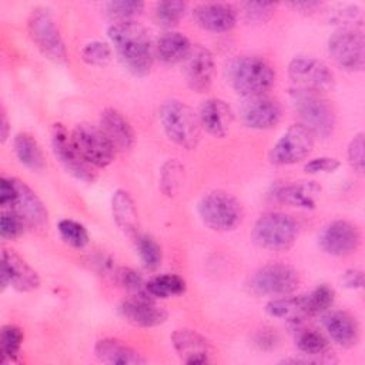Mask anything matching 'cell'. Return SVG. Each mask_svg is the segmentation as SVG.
I'll use <instances>...</instances> for the list:
<instances>
[{"instance_id":"cell-1","label":"cell","mask_w":365,"mask_h":365,"mask_svg":"<svg viewBox=\"0 0 365 365\" xmlns=\"http://www.w3.org/2000/svg\"><path fill=\"white\" fill-rule=\"evenodd\" d=\"M125 68L137 77H144L153 67V48L148 31L134 21L114 23L107 31Z\"/></svg>"},{"instance_id":"cell-2","label":"cell","mask_w":365,"mask_h":365,"mask_svg":"<svg viewBox=\"0 0 365 365\" xmlns=\"http://www.w3.org/2000/svg\"><path fill=\"white\" fill-rule=\"evenodd\" d=\"M230 86L242 97L265 94L275 83V71L264 58L240 56L227 66Z\"/></svg>"},{"instance_id":"cell-3","label":"cell","mask_w":365,"mask_h":365,"mask_svg":"<svg viewBox=\"0 0 365 365\" xmlns=\"http://www.w3.org/2000/svg\"><path fill=\"white\" fill-rule=\"evenodd\" d=\"M160 121L167 137L185 150H194L201 138L198 114L180 100H167L160 107Z\"/></svg>"},{"instance_id":"cell-4","label":"cell","mask_w":365,"mask_h":365,"mask_svg":"<svg viewBox=\"0 0 365 365\" xmlns=\"http://www.w3.org/2000/svg\"><path fill=\"white\" fill-rule=\"evenodd\" d=\"M291 104L298 114L301 124L315 137L327 138L335 127V114L328 101L314 91L294 88L289 93Z\"/></svg>"},{"instance_id":"cell-5","label":"cell","mask_w":365,"mask_h":365,"mask_svg":"<svg viewBox=\"0 0 365 365\" xmlns=\"http://www.w3.org/2000/svg\"><path fill=\"white\" fill-rule=\"evenodd\" d=\"M298 235L295 220L284 212H267L261 215L252 228V240L268 251L289 250Z\"/></svg>"},{"instance_id":"cell-6","label":"cell","mask_w":365,"mask_h":365,"mask_svg":"<svg viewBox=\"0 0 365 365\" xmlns=\"http://www.w3.org/2000/svg\"><path fill=\"white\" fill-rule=\"evenodd\" d=\"M198 214L208 228L214 231H231L242 220V207L230 192L214 190L201 198Z\"/></svg>"},{"instance_id":"cell-7","label":"cell","mask_w":365,"mask_h":365,"mask_svg":"<svg viewBox=\"0 0 365 365\" xmlns=\"http://www.w3.org/2000/svg\"><path fill=\"white\" fill-rule=\"evenodd\" d=\"M27 30L33 43L47 58L54 63H66V46L50 9H33L27 20Z\"/></svg>"},{"instance_id":"cell-8","label":"cell","mask_w":365,"mask_h":365,"mask_svg":"<svg viewBox=\"0 0 365 365\" xmlns=\"http://www.w3.org/2000/svg\"><path fill=\"white\" fill-rule=\"evenodd\" d=\"M328 53L336 66L361 71L365 64V41L359 29L339 27L328 40Z\"/></svg>"},{"instance_id":"cell-9","label":"cell","mask_w":365,"mask_h":365,"mask_svg":"<svg viewBox=\"0 0 365 365\" xmlns=\"http://www.w3.org/2000/svg\"><path fill=\"white\" fill-rule=\"evenodd\" d=\"M71 140L81 157L93 167L104 168L114 160L115 148L100 127L77 124L71 131Z\"/></svg>"},{"instance_id":"cell-10","label":"cell","mask_w":365,"mask_h":365,"mask_svg":"<svg viewBox=\"0 0 365 365\" xmlns=\"http://www.w3.org/2000/svg\"><path fill=\"white\" fill-rule=\"evenodd\" d=\"M315 143V135L301 123L292 124L269 151V161L275 165H291L305 160Z\"/></svg>"},{"instance_id":"cell-11","label":"cell","mask_w":365,"mask_h":365,"mask_svg":"<svg viewBox=\"0 0 365 365\" xmlns=\"http://www.w3.org/2000/svg\"><path fill=\"white\" fill-rule=\"evenodd\" d=\"M299 285V274L287 264H268L255 271L250 287L257 295L287 297Z\"/></svg>"},{"instance_id":"cell-12","label":"cell","mask_w":365,"mask_h":365,"mask_svg":"<svg viewBox=\"0 0 365 365\" xmlns=\"http://www.w3.org/2000/svg\"><path fill=\"white\" fill-rule=\"evenodd\" d=\"M288 76L295 88L319 94L331 90L335 81L334 74L327 64L307 56H298L289 61Z\"/></svg>"},{"instance_id":"cell-13","label":"cell","mask_w":365,"mask_h":365,"mask_svg":"<svg viewBox=\"0 0 365 365\" xmlns=\"http://www.w3.org/2000/svg\"><path fill=\"white\" fill-rule=\"evenodd\" d=\"M51 147L56 158L73 177L86 182L96 180L94 167L81 157L71 140V134H68L67 128L60 123L51 127Z\"/></svg>"},{"instance_id":"cell-14","label":"cell","mask_w":365,"mask_h":365,"mask_svg":"<svg viewBox=\"0 0 365 365\" xmlns=\"http://www.w3.org/2000/svg\"><path fill=\"white\" fill-rule=\"evenodd\" d=\"M319 247L332 257H346L356 251L361 242L358 228L344 220H336L324 227L318 237Z\"/></svg>"},{"instance_id":"cell-15","label":"cell","mask_w":365,"mask_h":365,"mask_svg":"<svg viewBox=\"0 0 365 365\" xmlns=\"http://www.w3.org/2000/svg\"><path fill=\"white\" fill-rule=\"evenodd\" d=\"M0 284H1V291L10 285L20 292H30L40 287V277L13 250H3Z\"/></svg>"},{"instance_id":"cell-16","label":"cell","mask_w":365,"mask_h":365,"mask_svg":"<svg viewBox=\"0 0 365 365\" xmlns=\"http://www.w3.org/2000/svg\"><path fill=\"white\" fill-rule=\"evenodd\" d=\"M238 114L247 127L255 130H268L279 121L281 107L274 98L259 94L244 97L238 106Z\"/></svg>"},{"instance_id":"cell-17","label":"cell","mask_w":365,"mask_h":365,"mask_svg":"<svg viewBox=\"0 0 365 365\" xmlns=\"http://www.w3.org/2000/svg\"><path fill=\"white\" fill-rule=\"evenodd\" d=\"M174 349L182 362L190 365H202L211 362V342L194 329L180 328L171 334Z\"/></svg>"},{"instance_id":"cell-18","label":"cell","mask_w":365,"mask_h":365,"mask_svg":"<svg viewBox=\"0 0 365 365\" xmlns=\"http://www.w3.org/2000/svg\"><path fill=\"white\" fill-rule=\"evenodd\" d=\"M16 195L14 200L6 211H13L20 215L27 227L40 228L47 224V210L38 195L21 180L14 178Z\"/></svg>"},{"instance_id":"cell-19","label":"cell","mask_w":365,"mask_h":365,"mask_svg":"<svg viewBox=\"0 0 365 365\" xmlns=\"http://www.w3.org/2000/svg\"><path fill=\"white\" fill-rule=\"evenodd\" d=\"M185 61V80L191 90L197 93L205 91L214 77L215 63L212 53L201 46H194Z\"/></svg>"},{"instance_id":"cell-20","label":"cell","mask_w":365,"mask_h":365,"mask_svg":"<svg viewBox=\"0 0 365 365\" xmlns=\"http://www.w3.org/2000/svg\"><path fill=\"white\" fill-rule=\"evenodd\" d=\"M118 311L127 322L141 328L161 325L168 317L163 307L157 305L151 298L143 297H131L123 301L118 307Z\"/></svg>"},{"instance_id":"cell-21","label":"cell","mask_w":365,"mask_h":365,"mask_svg":"<svg viewBox=\"0 0 365 365\" xmlns=\"http://www.w3.org/2000/svg\"><path fill=\"white\" fill-rule=\"evenodd\" d=\"M198 120L201 128H204L210 135L222 138L230 131L234 120V113L224 100L207 98L200 106Z\"/></svg>"},{"instance_id":"cell-22","label":"cell","mask_w":365,"mask_h":365,"mask_svg":"<svg viewBox=\"0 0 365 365\" xmlns=\"http://www.w3.org/2000/svg\"><path fill=\"white\" fill-rule=\"evenodd\" d=\"M192 17L195 23L214 33L231 30L237 23V11L225 3H201L194 7Z\"/></svg>"},{"instance_id":"cell-23","label":"cell","mask_w":365,"mask_h":365,"mask_svg":"<svg viewBox=\"0 0 365 365\" xmlns=\"http://www.w3.org/2000/svg\"><path fill=\"white\" fill-rule=\"evenodd\" d=\"M100 128L115 150L127 151L134 144V130L130 121L115 108H106L100 114Z\"/></svg>"},{"instance_id":"cell-24","label":"cell","mask_w":365,"mask_h":365,"mask_svg":"<svg viewBox=\"0 0 365 365\" xmlns=\"http://www.w3.org/2000/svg\"><path fill=\"white\" fill-rule=\"evenodd\" d=\"M96 358L108 365H143L147 359L134 348L115 338H104L94 345Z\"/></svg>"},{"instance_id":"cell-25","label":"cell","mask_w":365,"mask_h":365,"mask_svg":"<svg viewBox=\"0 0 365 365\" xmlns=\"http://www.w3.org/2000/svg\"><path fill=\"white\" fill-rule=\"evenodd\" d=\"M322 327L334 342L341 346H352L358 341L359 329L355 318L345 311H325Z\"/></svg>"},{"instance_id":"cell-26","label":"cell","mask_w":365,"mask_h":365,"mask_svg":"<svg viewBox=\"0 0 365 365\" xmlns=\"http://www.w3.org/2000/svg\"><path fill=\"white\" fill-rule=\"evenodd\" d=\"M321 187L315 181H295L277 187L275 198L291 207L311 210L315 207Z\"/></svg>"},{"instance_id":"cell-27","label":"cell","mask_w":365,"mask_h":365,"mask_svg":"<svg viewBox=\"0 0 365 365\" xmlns=\"http://www.w3.org/2000/svg\"><path fill=\"white\" fill-rule=\"evenodd\" d=\"M111 214L117 227L128 237L138 234V214L135 204L125 190H115L111 197Z\"/></svg>"},{"instance_id":"cell-28","label":"cell","mask_w":365,"mask_h":365,"mask_svg":"<svg viewBox=\"0 0 365 365\" xmlns=\"http://www.w3.org/2000/svg\"><path fill=\"white\" fill-rule=\"evenodd\" d=\"M304 318L291 321L292 322V331L295 332V345L297 348L307 356L318 358L321 361H325V358L329 354V344L327 338L317 329L305 327L302 322ZM315 359L317 362H319Z\"/></svg>"},{"instance_id":"cell-29","label":"cell","mask_w":365,"mask_h":365,"mask_svg":"<svg viewBox=\"0 0 365 365\" xmlns=\"http://www.w3.org/2000/svg\"><path fill=\"white\" fill-rule=\"evenodd\" d=\"M192 46L190 40L178 31H167L158 37L155 43L157 57L165 64H175L184 61Z\"/></svg>"},{"instance_id":"cell-30","label":"cell","mask_w":365,"mask_h":365,"mask_svg":"<svg viewBox=\"0 0 365 365\" xmlns=\"http://www.w3.org/2000/svg\"><path fill=\"white\" fill-rule=\"evenodd\" d=\"M17 160L31 171H41L46 165L43 151L36 138L29 133H19L13 140Z\"/></svg>"},{"instance_id":"cell-31","label":"cell","mask_w":365,"mask_h":365,"mask_svg":"<svg viewBox=\"0 0 365 365\" xmlns=\"http://www.w3.org/2000/svg\"><path fill=\"white\" fill-rule=\"evenodd\" d=\"M147 294L150 298H170L175 295H181L185 292V281L175 274H164L157 275L147 281L145 284Z\"/></svg>"},{"instance_id":"cell-32","label":"cell","mask_w":365,"mask_h":365,"mask_svg":"<svg viewBox=\"0 0 365 365\" xmlns=\"http://www.w3.org/2000/svg\"><path fill=\"white\" fill-rule=\"evenodd\" d=\"M302 299V308L305 317H312V315H319L324 314L331 308L335 299V291L327 284H321L315 287L312 291L308 294L301 295Z\"/></svg>"},{"instance_id":"cell-33","label":"cell","mask_w":365,"mask_h":365,"mask_svg":"<svg viewBox=\"0 0 365 365\" xmlns=\"http://www.w3.org/2000/svg\"><path fill=\"white\" fill-rule=\"evenodd\" d=\"M265 311L274 318H282L288 321L301 319L305 317L302 308L301 295L298 297H277L267 302Z\"/></svg>"},{"instance_id":"cell-34","label":"cell","mask_w":365,"mask_h":365,"mask_svg":"<svg viewBox=\"0 0 365 365\" xmlns=\"http://www.w3.org/2000/svg\"><path fill=\"white\" fill-rule=\"evenodd\" d=\"M134 240L137 252L144 268H147L148 271L157 269L163 261V251L160 244L151 235L147 234H137Z\"/></svg>"},{"instance_id":"cell-35","label":"cell","mask_w":365,"mask_h":365,"mask_svg":"<svg viewBox=\"0 0 365 365\" xmlns=\"http://www.w3.org/2000/svg\"><path fill=\"white\" fill-rule=\"evenodd\" d=\"M23 331L17 325H4L0 332V355L1 364L14 361L19 356L23 344Z\"/></svg>"},{"instance_id":"cell-36","label":"cell","mask_w":365,"mask_h":365,"mask_svg":"<svg viewBox=\"0 0 365 365\" xmlns=\"http://www.w3.org/2000/svg\"><path fill=\"white\" fill-rule=\"evenodd\" d=\"M182 174H184V167L178 160L170 158L163 164L160 171V185H161V191L167 197H174L178 192Z\"/></svg>"},{"instance_id":"cell-37","label":"cell","mask_w":365,"mask_h":365,"mask_svg":"<svg viewBox=\"0 0 365 365\" xmlns=\"http://www.w3.org/2000/svg\"><path fill=\"white\" fill-rule=\"evenodd\" d=\"M114 278L120 287H123L127 292L131 294V297L150 298L145 288L147 281H144L143 275L135 269L128 267H118L114 269Z\"/></svg>"},{"instance_id":"cell-38","label":"cell","mask_w":365,"mask_h":365,"mask_svg":"<svg viewBox=\"0 0 365 365\" xmlns=\"http://www.w3.org/2000/svg\"><path fill=\"white\" fill-rule=\"evenodd\" d=\"M187 4L180 0H165L158 1L154 9L155 20L163 27H174L182 19Z\"/></svg>"},{"instance_id":"cell-39","label":"cell","mask_w":365,"mask_h":365,"mask_svg":"<svg viewBox=\"0 0 365 365\" xmlns=\"http://www.w3.org/2000/svg\"><path fill=\"white\" fill-rule=\"evenodd\" d=\"M107 14L115 21H134L144 10V3L140 0H118V1H108L106 4Z\"/></svg>"},{"instance_id":"cell-40","label":"cell","mask_w":365,"mask_h":365,"mask_svg":"<svg viewBox=\"0 0 365 365\" xmlns=\"http://www.w3.org/2000/svg\"><path fill=\"white\" fill-rule=\"evenodd\" d=\"M57 230L61 240L73 248L81 250L88 244V232L86 227L74 220H61L57 224Z\"/></svg>"},{"instance_id":"cell-41","label":"cell","mask_w":365,"mask_h":365,"mask_svg":"<svg viewBox=\"0 0 365 365\" xmlns=\"http://www.w3.org/2000/svg\"><path fill=\"white\" fill-rule=\"evenodd\" d=\"M111 47L106 41L93 40L87 43L81 50V58L88 66L104 67L111 61Z\"/></svg>"},{"instance_id":"cell-42","label":"cell","mask_w":365,"mask_h":365,"mask_svg":"<svg viewBox=\"0 0 365 365\" xmlns=\"http://www.w3.org/2000/svg\"><path fill=\"white\" fill-rule=\"evenodd\" d=\"M27 228V224L24 220L17 215L13 211H6L3 210L1 218H0V235L4 240H14L20 237L24 230Z\"/></svg>"},{"instance_id":"cell-43","label":"cell","mask_w":365,"mask_h":365,"mask_svg":"<svg viewBox=\"0 0 365 365\" xmlns=\"http://www.w3.org/2000/svg\"><path fill=\"white\" fill-rule=\"evenodd\" d=\"M241 9L248 20L262 23V21H267L274 14L275 4L262 3V1H247L241 4Z\"/></svg>"},{"instance_id":"cell-44","label":"cell","mask_w":365,"mask_h":365,"mask_svg":"<svg viewBox=\"0 0 365 365\" xmlns=\"http://www.w3.org/2000/svg\"><path fill=\"white\" fill-rule=\"evenodd\" d=\"M364 134L358 133L349 143L348 145V161L349 164L359 173L364 171L365 167V160H364Z\"/></svg>"},{"instance_id":"cell-45","label":"cell","mask_w":365,"mask_h":365,"mask_svg":"<svg viewBox=\"0 0 365 365\" xmlns=\"http://www.w3.org/2000/svg\"><path fill=\"white\" fill-rule=\"evenodd\" d=\"M339 167V161L334 157H318L308 161L304 165V171L308 174H318V173H334Z\"/></svg>"},{"instance_id":"cell-46","label":"cell","mask_w":365,"mask_h":365,"mask_svg":"<svg viewBox=\"0 0 365 365\" xmlns=\"http://www.w3.org/2000/svg\"><path fill=\"white\" fill-rule=\"evenodd\" d=\"M277 342H278V335L272 328H262L254 336V344L262 351L274 349Z\"/></svg>"},{"instance_id":"cell-47","label":"cell","mask_w":365,"mask_h":365,"mask_svg":"<svg viewBox=\"0 0 365 365\" xmlns=\"http://www.w3.org/2000/svg\"><path fill=\"white\" fill-rule=\"evenodd\" d=\"M342 284L345 288H349V289H359L362 288L364 285V274L362 271L359 269H355V268H351V269H346L342 275Z\"/></svg>"},{"instance_id":"cell-48","label":"cell","mask_w":365,"mask_h":365,"mask_svg":"<svg viewBox=\"0 0 365 365\" xmlns=\"http://www.w3.org/2000/svg\"><path fill=\"white\" fill-rule=\"evenodd\" d=\"M9 120H7V115H6V111L4 108H1V123H0V140L1 143H4L9 137Z\"/></svg>"},{"instance_id":"cell-49","label":"cell","mask_w":365,"mask_h":365,"mask_svg":"<svg viewBox=\"0 0 365 365\" xmlns=\"http://www.w3.org/2000/svg\"><path fill=\"white\" fill-rule=\"evenodd\" d=\"M292 7H295V9H304V10H314L315 7H318L319 6V3L318 1H304V3H292L291 4Z\"/></svg>"}]
</instances>
